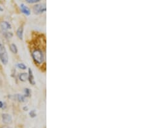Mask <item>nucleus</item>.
I'll list each match as a JSON object with an SVG mask.
<instances>
[{"label":"nucleus","instance_id":"obj_1","mask_svg":"<svg viewBox=\"0 0 145 128\" xmlns=\"http://www.w3.org/2000/svg\"><path fill=\"white\" fill-rule=\"evenodd\" d=\"M32 57L34 62L37 65H41L45 61V55L41 49L36 48L32 51Z\"/></svg>","mask_w":145,"mask_h":128},{"label":"nucleus","instance_id":"obj_2","mask_svg":"<svg viewBox=\"0 0 145 128\" xmlns=\"http://www.w3.org/2000/svg\"><path fill=\"white\" fill-rule=\"evenodd\" d=\"M0 61L3 65H7L8 62V52L1 42H0Z\"/></svg>","mask_w":145,"mask_h":128},{"label":"nucleus","instance_id":"obj_3","mask_svg":"<svg viewBox=\"0 0 145 128\" xmlns=\"http://www.w3.org/2000/svg\"><path fill=\"white\" fill-rule=\"evenodd\" d=\"M34 12L36 14H41L46 12V6L45 3H39L34 6L33 7Z\"/></svg>","mask_w":145,"mask_h":128},{"label":"nucleus","instance_id":"obj_4","mask_svg":"<svg viewBox=\"0 0 145 128\" xmlns=\"http://www.w3.org/2000/svg\"><path fill=\"white\" fill-rule=\"evenodd\" d=\"M8 98L12 100H16V101L19 102H21V103L25 102V101H26V98H27L25 97L24 95H21V94L10 95V96H8Z\"/></svg>","mask_w":145,"mask_h":128},{"label":"nucleus","instance_id":"obj_5","mask_svg":"<svg viewBox=\"0 0 145 128\" xmlns=\"http://www.w3.org/2000/svg\"><path fill=\"white\" fill-rule=\"evenodd\" d=\"M1 120L5 124H10L12 122V118L8 113H3L1 115Z\"/></svg>","mask_w":145,"mask_h":128},{"label":"nucleus","instance_id":"obj_6","mask_svg":"<svg viewBox=\"0 0 145 128\" xmlns=\"http://www.w3.org/2000/svg\"><path fill=\"white\" fill-rule=\"evenodd\" d=\"M0 27H1V31H9L12 29V25L10 23L7 21H3V22H0Z\"/></svg>","mask_w":145,"mask_h":128},{"label":"nucleus","instance_id":"obj_7","mask_svg":"<svg viewBox=\"0 0 145 128\" xmlns=\"http://www.w3.org/2000/svg\"><path fill=\"white\" fill-rule=\"evenodd\" d=\"M28 80H29V83L32 85H34L36 84V81L34 80V76L33 74V71L32 70L29 68V71H28Z\"/></svg>","mask_w":145,"mask_h":128},{"label":"nucleus","instance_id":"obj_8","mask_svg":"<svg viewBox=\"0 0 145 128\" xmlns=\"http://www.w3.org/2000/svg\"><path fill=\"white\" fill-rule=\"evenodd\" d=\"M20 9H21V11H22V12L26 16H30V14H31V12H30V9L27 6L25 5V4H23V3L21 4Z\"/></svg>","mask_w":145,"mask_h":128},{"label":"nucleus","instance_id":"obj_9","mask_svg":"<svg viewBox=\"0 0 145 128\" xmlns=\"http://www.w3.org/2000/svg\"><path fill=\"white\" fill-rule=\"evenodd\" d=\"M23 32H24V28L23 26H20L16 31V36L20 39H23Z\"/></svg>","mask_w":145,"mask_h":128},{"label":"nucleus","instance_id":"obj_10","mask_svg":"<svg viewBox=\"0 0 145 128\" xmlns=\"http://www.w3.org/2000/svg\"><path fill=\"white\" fill-rule=\"evenodd\" d=\"M18 78L22 82H25L28 80V73H21L18 74Z\"/></svg>","mask_w":145,"mask_h":128},{"label":"nucleus","instance_id":"obj_11","mask_svg":"<svg viewBox=\"0 0 145 128\" xmlns=\"http://www.w3.org/2000/svg\"><path fill=\"white\" fill-rule=\"evenodd\" d=\"M2 32V35L6 39H10L12 38L14 34L12 32H10L9 31H1Z\"/></svg>","mask_w":145,"mask_h":128},{"label":"nucleus","instance_id":"obj_12","mask_svg":"<svg viewBox=\"0 0 145 128\" xmlns=\"http://www.w3.org/2000/svg\"><path fill=\"white\" fill-rule=\"evenodd\" d=\"M10 50L12 53H13V54H18V47L17 45H16L15 43H11L10 45Z\"/></svg>","mask_w":145,"mask_h":128},{"label":"nucleus","instance_id":"obj_13","mask_svg":"<svg viewBox=\"0 0 145 128\" xmlns=\"http://www.w3.org/2000/svg\"><path fill=\"white\" fill-rule=\"evenodd\" d=\"M16 66H17L18 69H20L21 70H23V71H24V70H26L27 68L26 65H25V64H23V63H18V64H17V65H16Z\"/></svg>","mask_w":145,"mask_h":128},{"label":"nucleus","instance_id":"obj_14","mask_svg":"<svg viewBox=\"0 0 145 128\" xmlns=\"http://www.w3.org/2000/svg\"><path fill=\"white\" fill-rule=\"evenodd\" d=\"M23 95L26 98L30 97L31 96V90L29 88H25V89H24V95Z\"/></svg>","mask_w":145,"mask_h":128},{"label":"nucleus","instance_id":"obj_15","mask_svg":"<svg viewBox=\"0 0 145 128\" xmlns=\"http://www.w3.org/2000/svg\"><path fill=\"white\" fill-rule=\"evenodd\" d=\"M7 108V104L5 102L0 100V109H5Z\"/></svg>","mask_w":145,"mask_h":128},{"label":"nucleus","instance_id":"obj_16","mask_svg":"<svg viewBox=\"0 0 145 128\" xmlns=\"http://www.w3.org/2000/svg\"><path fill=\"white\" fill-rule=\"evenodd\" d=\"M41 0H26V2L29 4H34V3H37L38 2L40 1Z\"/></svg>","mask_w":145,"mask_h":128},{"label":"nucleus","instance_id":"obj_17","mask_svg":"<svg viewBox=\"0 0 145 128\" xmlns=\"http://www.w3.org/2000/svg\"><path fill=\"white\" fill-rule=\"evenodd\" d=\"M29 115H30V117H32V118H34V117H36V111H35V110H32V111H30V113H29Z\"/></svg>","mask_w":145,"mask_h":128},{"label":"nucleus","instance_id":"obj_18","mask_svg":"<svg viewBox=\"0 0 145 128\" xmlns=\"http://www.w3.org/2000/svg\"><path fill=\"white\" fill-rule=\"evenodd\" d=\"M28 109H29V108H28V107L27 106H25V107H24V108H23V110L24 111H28Z\"/></svg>","mask_w":145,"mask_h":128},{"label":"nucleus","instance_id":"obj_19","mask_svg":"<svg viewBox=\"0 0 145 128\" xmlns=\"http://www.w3.org/2000/svg\"><path fill=\"white\" fill-rule=\"evenodd\" d=\"M3 8H2L1 7H0V12H3Z\"/></svg>","mask_w":145,"mask_h":128}]
</instances>
